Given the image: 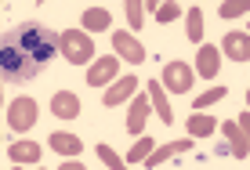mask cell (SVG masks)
Here are the masks:
<instances>
[{
    "instance_id": "obj_5",
    "label": "cell",
    "mask_w": 250,
    "mask_h": 170,
    "mask_svg": "<svg viewBox=\"0 0 250 170\" xmlns=\"http://www.w3.org/2000/svg\"><path fill=\"white\" fill-rule=\"evenodd\" d=\"M138 83H142L138 76H120V80H113V83H109V91L102 94V105H105V109H116L120 101H127L131 94H138Z\"/></svg>"
},
{
    "instance_id": "obj_27",
    "label": "cell",
    "mask_w": 250,
    "mask_h": 170,
    "mask_svg": "<svg viewBox=\"0 0 250 170\" xmlns=\"http://www.w3.org/2000/svg\"><path fill=\"white\" fill-rule=\"evenodd\" d=\"M0 98H4V76H0Z\"/></svg>"
},
{
    "instance_id": "obj_8",
    "label": "cell",
    "mask_w": 250,
    "mask_h": 170,
    "mask_svg": "<svg viewBox=\"0 0 250 170\" xmlns=\"http://www.w3.org/2000/svg\"><path fill=\"white\" fill-rule=\"evenodd\" d=\"M145 94H149V105L156 109V116H160L163 123H167V127L174 123V113H170V101H167V91L160 87V80H149V83H145Z\"/></svg>"
},
{
    "instance_id": "obj_14",
    "label": "cell",
    "mask_w": 250,
    "mask_h": 170,
    "mask_svg": "<svg viewBox=\"0 0 250 170\" xmlns=\"http://www.w3.org/2000/svg\"><path fill=\"white\" fill-rule=\"evenodd\" d=\"M47 141H51V149H55L58 156H69V159H73V156H80V152H83V141L76 138V134H58V131H55Z\"/></svg>"
},
{
    "instance_id": "obj_2",
    "label": "cell",
    "mask_w": 250,
    "mask_h": 170,
    "mask_svg": "<svg viewBox=\"0 0 250 170\" xmlns=\"http://www.w3.org/2000/svg\"><path fill=\"white\" fill-rule=\"evenodd\" d=\"M58 51L65 55V62L87 65L94 58V40L83 29H65V33H58Z\"/></svg>"
},
{
    "instance_id": "obj_1",
    "label": "cell",
    "mask_w": 250,
    "mask_h": 170,
    "mask_svg": "<svg viewBox=\"0 0 250 170\" xmlns=\"http://www.w3.org/2000/svg\"><path fill=\"white\" fill-rule=\"evenodd\" d=\"M55 51H58V37L47 25H37V22L15 25L0 37V76L7 83L33 80V76L44 73Z\"/></svg>"
},
{
    "instance_id": "obj_11",
    "label": "cell",
    "mask_w": 250,
    "mask_h": 170,
    "mask_svg": "<svg viewBox=\"0 0 250 170\" xmlns=\"http://www.w3.org/2000/svg\"><path fill=\"white\" fill-rule=\"evenodd\" d=\"M51 113H55L58 120H76V116H80V98H76L73 91H58V94L51 98Z\"/></svg>"
},
{
    "instance_id": "obj_24",
    "label": "cell",
    "mask_w": 250,
    "mask_h": 170,
    "mask_svg": "<svg viewBox=\"0 0 250 170\" xmlns=\"http://www.w3.org/2000/svg\"><path fill=\"white\" fill-rule=\"evenodd\" d=\"M124 15H127V25H131V29H142V19H145L142 0H131V4L124 7Z\"/></svg>"
},
{
    "instance_id": "obj_13",
    "label": "cell",
    "mask_w": 250,
    "mask_h": 170,
    "mask_svg": "<svg viewBox=\"0 0 250 170\" xmlns=\"http://www.w3.org/2000/svg\"><path fill=\"white\" fill-rule=\"evenodd\" d=\"M218 65H221V51L210 47V44H203L200 55H196V69H200V76H203V80H214V76H218Z\"/></svg>"
},
{
    "instance_id": "obj_19",
    "label": "cell",
    "mask_w": 250,
    "mask_h": 170,
    "mask_svg": "<svg viewBox=\"0 0 250 170\" xmlns=\"http://www.w3.org/2000/svg\"><path fill=\"white\" fill-rule=\"evenodd\" d=\"M185 19H188V40H192V44H203V11L192 4L185 11Z\"/></svg>"
},
{
    "instance_id": "obj_6",
    "label": "cell",
    "mask_w": 250,
    "mask_h": 170,
    "mask_svg": "<svg viewBox=\"0 0 250 170\" xmlns=\"http://www.w3.org/2000/svg\"><path fill=\"white\" fill-rule=\"evenodd\" d=\"M113 51L124 58V62H131V65H142L145 58H149L145 47L134 40V33H116V37H113Z\"/></svg>"
},
{
    "instance_id": "obj_15",
    "label": "cell",
    "mask_w": 250,
    "mask_h": 170,
    "mask_svg": "<svg viewBox=\"0 0 250 170\" xmlns=\"http://www.w3.org/2000/svg\"><path fill=\"white\" fill-rule=\"evenodd\" d=\"M7 156H11V163H37L40 145L37 141H11V145H7Z\"/></svg>"
},
{
    "instance_id": "obj_17",
    "label": "cell",
    "mask_w": 250,
    "mask_h": 170,
    "mask_svg": "<svg viewBox=\"0 0 250 170\" xmlns=\"http://www.w3.org/2000/svg\"><path fill=\"white\" fill-rule=\"evenodd\" d=\"M221 131H225V138L232 141V156H236V159H247V131H243V127H239V123H225V127H221Z\"/></svg>"
},
{
    "instance_id": "obj_16",
    "label": "cell",
    "mask_w": 250,
    "mask_h": 170,
    "mask_svg": "<svg viewBox=\"0 0 250 170\" xmlns=\"http://www.w3.org/2000/svg\"><path fill=\"white\" fill-rule=\"evenodd\" d=\"M218 131V123H214V116H207V113H192L188 116V138H210V134Z\"/></svg>"
},
{
    "instance_id": "obj_9",
    "label": "cell",
    "mask_w": 250,
    "mask_h": 170,
    "mask_svg": "<svg viewBox=\"0 0 250 170\" xmlns=\"http://www.w3.org/2000/svg\"><path fill=\"white\" fill-rule=\"evenodd\" d=\"M149 113H152L149 94H134L131 113H127V134H142V131H145V120H149Z\"/></svg>"
},
{
    "instance_id": "obj_3",
    "label": "cell",
    "mask_w": 250,
    "mask_h": 170,
    "mask_svg": "<svg viewBox=\"0 0 250 170\" xmlns=\"http://www.w3.org/2000/svg\"><path fill=\"white\" fill-rule=\"evenodd\" d=\"M33 123H37V101L33 98H15L11 109H7V127L25 134V131H33Z\"/></svg>"
},
{
    "instance_id": "obj_12",
    "label": "cell",
    "mask_w": 250,
    "mask_h": 170,
    "mask_svg": "<svg viewBox=\"0 0 250 170\" xmlns=\"http://www.w3.org/2000/svg\"><path fill=\"white\" fill-rule=\"evenodd\" d=\"M192 149V138H185V141H167L163 149H152L149 156H145V167H160V163H167V159H174L178 152H188Z\"/></svg>"
},
{
    "instance_id": "obj_23",
    "label": "cell",
    "mask_w": 250,
    "mask_h": 170,
    "mask_svg": "<svg viewBox=\"0 0 250 170\" xmlns=\"http://www.w3.org/2000/svg\"><path fill=\"white\" fill-rule=\"evenodd\" d=\"M247 11H250V4H247V0H232V4H221V7H218V15H221V19H243Z\"/></svg>"
},
{
    "instance_id": "obj_10",
    "label": "cell",
    "mask_w": 250,
    "mask_h": 170,
    "mask_svg": "<svg viewBox=\"0 0 250 170\" xmlns=\"http://www.w3.org/2000/svg\"><path fill=\"white\" fill-rule=\"evenodd\" d=\"M221 51L232 58V62H247L250 58V40H247V33L243 29H232L225 40H221Z\"/></svg>"
},
{
    "instance_id": "obj_7",
    "label": "cell",
    "mask_w": 250,
    "mask_h": 170,
    "mask_svg": "<svg viewBox=\"0 0 250 170\" xmlns=\"http://www.w3.org/2000/svg\"><path fill=\"white\" fill-rule=\"evenodd\" d=\"M116 69H120L116 55L98 58V62H94L91 69H87V87H102V83H113V80H116Z\"/></svg>"
},
{
    "instance_id": "obj_22",
    "label": "cell",
    "mask_w": 250,
    "mask_h": 170,
    "mask_svg": "<svg viewBox=\"0 0 250 170\" xmlns=\"http://www.w3.org/2000/svg\"><path fill=\"white\" fill-rule=\"evenodd\" d=\"M221 98H225V87H210V91H203V94L192 101V109H196V113H203V109H210L214 101H221Z\"/></svg>"
},
{
    "instance_id": "obj_21",
    "label": "cell",
    "mask_w": 250,
    "mask_h": 170,
    "mask_svg": "<svg viewBox=\"0 0 250 170\" xmlns=\"http://www.w3.org/2000/svg\"><path fill=\"white\" fill-rule=\"evenodd\" d=\"M98 159H102L109 170H127V159L120 156L116 149H109V145H98Z\"/></svg>"
},
{
    "instance_id": "obj_20",
    "label": "cell",
    "mask_w": 250,
    "mask_h": 170,
    "mask_svg": "<svg viewBox=\"0 0 250 170\" xmlns=\"http://www.w3.org/2000/svg\"><path fill=\"white\" fill-rule=\"evenodd\" d=\"M152 149H156V141L145 134V138H142V141H134V149L127 152V163H145V156H149Z\"/></svg>"
},
{
    "instance_id": "obj_4",
    "label": "cell",
    "mask_w": 250,
    "mask_h": 170,
    "mask_svg": "<svg viewBox=\"0 0 250 170\" xmlns=\"http://www.w3.org/2000/svg\"><path fill=\"white\" fill-rule=\"evenodd\" d=\"M163 91H174V94H185L188 87H192V69H188L185 62H167L163 65V80H160Z\"/></svg>"
},
{
    "instance_id": "obj_26",
    "label": "cell",
    "mask_w": 250,
    "mask_h": 170,
    "mask_svg": "<svg viewBox=\"0 0 250 170\" xmlns=\"http://www.w3.org/2000/svg\"><path fill=\"white\" fill-rule=\"evenodd\" d=\"M58 170H87V167H83V163H76V159H69V163H62Z\"/></svg>"
},
{
    "instance_id": "obj_18",
    "label": "cell",
    "mask_w": 250,
    "mask_h": 170,
    "mask_svg": "<svg viewBox=\"0 0 250 170\" xmlns=\"http://www.w3.org/2000/svg\"><path fill=\"white\" fill-rule=\"evenodd\" d=\"M83 25H87L83 33H105L109 25H113V19H109L105 7H87V11H83Z\"/></svg>"
},
{
    "instance_id": "obj_25",
    "label": "cell",
    "mask_w": 250,
    "mask_h": 170,
    "mask_svg": "<svg viewBox=\"0 0 250 170\" xmlns=\"http://www.w3.org/2000/svg\"><path fill=\"white\" fill-rule=\"evenodd\" d=\"M152 15H156V22L167 25V22H174L178 15H182V7H178V4H156V11H152Z\"/></svg>"
}]
</instances>
